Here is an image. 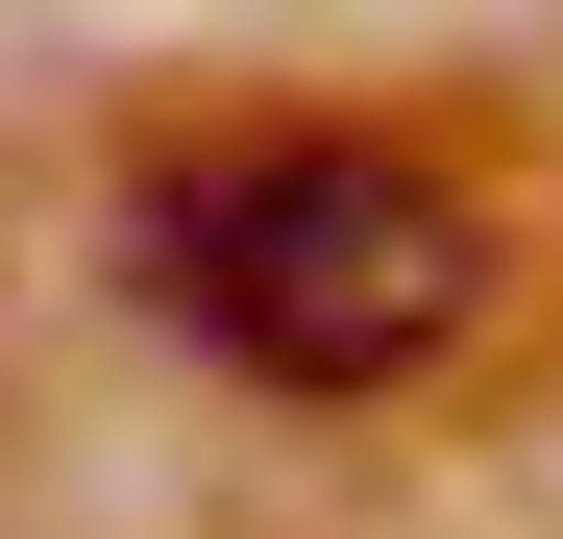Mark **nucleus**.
<instances>
[{
  "label": "nucleus",
  "mask_w": 563,
  "mask_h": 539,
  "mask_svg": "<svg viewBox=\"0 0 563 539\" xmlns=\"http://www.w3.org/2000/svg\"><path fill=\"white\" fill-rule=\"evenodd\" d=\"M147 270H172V319H197L245 393H417L441 343L490 319V197L417 172V147L269 123V147H197L147 197Z\"/></svg>",
  "instance_id": "obj_1"
}]
</instances>
